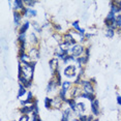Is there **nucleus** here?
Segmentation results:
<instances>
[{"label": "nucleus", "mask_w": 121, "mask_h": 121, "mask_svg": "<svg viewBox=\"0 0 121 121\" xmlns=\"http://www.w3.org/2000/svg\"><path fill=\"white\" fill-rule=\"evenodd\" d=\"M114 34H115V30L114 29H111V28H108L107 29V31H106V36L107 37H113L114 36Z\"/></svg>", "instance_id": "obj_27"}, {"label": "nucleus", "mask_w": 121, "mask_h": 121, "mask_svg": "<svg viewBox=\"0 0 121 121\" xmlns=\"http://www.w3.org/2000/svg\"><path fill=\"white\" fill-rule=\"evenodd\" d=\"M84 52H85V48H84V47L77 43V45L73 46L69 49L68 53H69V55H71V56H73V57H79V56H81Z\"/></svg>", "instance_id": "obj_2"}, {"label": "nucleus", "mask_w": 121, "mask_h": 121, "mask_svg": "<svg viewBox=\"0 0 121 121\" xmlns=\"http://www.w3.org/2000/svg\"><path fill=\"white\" fill-rule=\"evenodd\" d=\"M52 100H53V98H50V97H46L45 98V107H46V109H51L52 108Z\"/></svg>", "instance_id": "obj_25"}, {"label": "nucleus", "mask_w": 121, "mask_h": 121, "mask_svg": "<svg viewBox=\"0 0 121 121\" xmlns=\"http://www.w3.org/2000/svg\"><path fill=\"white\" fill-rule=\"evenodd\" d=\"M53 26H54V28L57 30V31H60L61 30V26L59 25V24H53Z\"/></svg>", "instance_id": "obj_36"}, {"label": "nucleus", "mask_w": 121, "mask_h": 121, "mask_svg": "<svg viewBox=\"0 0 121 121\" xmlns=\"http://www.w3.org/2000/svg\"><path fill=\"white\" fill-rule=\"evenodd\" d=\"M19 111H20V113L22 115H28V114H30V113L34 112V107H33V104H30V106H24V107H21Z\"/></svg>", "instance_id": "obj_8"}, {"label": "nucleus", "mask_w": 121, "mask_h": 121, "mask_svg": "<svg viewBox=\"0 0 121 121\" xmlns=\"http://www.w3.org/2000/svg\"><path fill=\"white\" fill-rule=\"evenodd\" d=\"M91 112L94 116L99 115V101L98 99H95L91 103Z\"/></svg>", "instance_id": "obj_7"}, {"label": "nucleus", "mask_w": 121, "mask_h": 121, "mask_svg": "<svg viewBox=\"0 0 121 121\" xmlns=\"http://www.w3.org/2000/svg\"><path fill=\"white\" fill-rule=\"evenodd\" d=\"M59 97L61 98V100L63 103H67V98H66V91H64V90H60L59 92Z\"/></svg>", "instance_id": "obj_24"}, {"label": "nucleus", "mask_w": 121, "mask_h": 121, "mask_svg": "<svg viewBox=\"0 0 121 121\" xmlns=\"http://www.w3.org/2000/svg\"><path fill=\"white\" fill-rule=\"evenodd\" d=\"M116 18H117V16L115 15V13H113L111 12L108 13L107 18L104 19V23H106V25H107L108 28H111V29H114V30L116 28H118V27H117Z\"/></svg>", "instance_id": "obj_1"}, {"label": "nucleus", "mask_w": 121, "mask_h": 121, "mask_svg": "<svg viewBox=\"0 0 121 121\" xmlns=\"http://www.w3.org/2000/svg\"><path fill=\"white\" fill-rule=\"evenodd\" d=\"M76 65H67L66 67L64 68V75L67 77V78H73L76 77Z\"/></svg>", "instance_id": "obj_5"}, {"label": "nucleus", "mask_w": 121, "mask_h": 121, "mask_svg": "<svg viewBox=\"0 0 121 121\" xmlns=\"http://www.w3.org/2000/svg\"><path fill=\"white\" fill-rule=\"evenodd\" d=\"M53 76H54V79L56 81V84L57 86H62V79H61V73H59V69H57L56 71L53 73Z\"/></svg>", "instance_id": "obj_10"}, {"label": "nucleus", "mask_w": 121, "mask_h": 121, "mask_svg": "<svg viewBox=\"0 0 121 121\" xmlns=\"http://www.w3.org/2000/svg\"><path fill=\"white\" fill-rule=\"evenodd\" d=\"M53 37L55 38V39H58L59 45L63 43V36H61V35H60L59 33H54V34H53Z\"/></svg>", "instance_id": "obj_29"}, {"label": "nucleus", "mask_w": 121, "mask_h": 121, "mask_svg": "<svg viewBox=\"0 0 121 121\" xmlns=\"http://www.w3.org/2000/svg\"><path fill=\"white\" fill-rule=\"evenodd\" d=\"M79 120L80 121H88V116H87V115L80 114L79 115Z\"/></svg>", "instance_id": "obj_32"}, {"label": "nucleus", "mask_w": 121, "mask_h": 121, "mask_svg": "<svg viewBox=\"0 0 121 121\" xmlns=\"http://www.w3.org/2000/svg\"><path fill=\"white\" fill-rule=\"evenodd\" d=\"M22 17H23V16H22L21 12H17V10H15V12H13V21H15V25L16 26L20 25Z\"/></svg>", "instance_id": "obj_11"}, {"label": "nucleus", "mask_w": 121, "mask_h": 121, "mask_svg": "<svg viewBox=\"0 0 121 121\" xmlns=\"http://www.w3.org/2000/svg\"><path fill=\"white\" fill-rule=\"evenodd\" d=\"M116 22H117V27L119 29H121V15H117V18H116Z\"/></svg>", "instance_id": "obj_31"}, {"label": "nucleus", "mask_w": 121, "mask_h": 121, "mask_svg": "<svg viewBox=\"0 0 121 121\" xmlns=\"http://www.w3.org/2000/svg\"><path fill=\"white\" fill-rule=\"evenodd\" d=\"M36 3V1H24V4H26V5H28V7L30 9L31 6H33V5Z\"/></svg>", "instance_id": "obj_33"}, {"label": "nucleus", "mask_w": 121, "mask_h": 121, "mask_svg": "<svg viewBox=\"0 0 121 121\" xmlns=\"http://www.w3.org/2000/svg\"><path fill=\"white\" fill-rule=\"evenodd\" d=\"M19 121H29V116L28 115H22Z\"/></svg>", "instance_id": "obj_34"}, {"label": "nucleus", "mask_w": 121, "mask_h": 121, "mask_svg": "<svg viewBox=\"0 0 121 121\" xmlns=\"http://www.w3.org/2000/svg\"><path fill=\"white\" fill-rule=\"evenodd\" d=\"M70 113H71L70 109H66V110H65V111L63 112L61 121H68V118H69V116H70Z\"/></svg>", "instance_id": "obj_21"}, {"label": "nucleus", "mask_w": 121, "mask_h": 121, "mask_svg": "<svg viewBox=\"0 0 121 121\" xmlns=\"http://www.w3.org/2000/svg\"><path fill=\"white\" fill-rule=\"evenodd\" d=\"M29 26H30V23L29 22H25L23 25L21 26L20 30H19V34H25L26 31L29 29Z\"/></svg>", "instance_id": "obj_19"}, {"label": "nucleus", "mask_w": 121, "mask_h": 121, "mask_svg": "<svg viewBox=\"0 0 121 121\" xmlns=\"http://www.w3.org/2000/svg\"><path fill=\"white\" fill-rule=\"evenodd\" d=\"M71 25H73V27L77 30V31L79 32L80 34H82V35H84V34H85V29H83V28H81V27H80V25H79V21L73 22V24H71Z\"/></svg>", "instance_id": "obj_17"}, {"label": "nucleus", "mask_w": 121, "mask_h": 121, "mask_svg": "<svg viewBox=\"0 0 121 121\" xmlns=\"http://www.w3.org/2000/svg\"><path fill=\"white\" fill-rule=\"evenodd\" d=\"M24 2L22 1V0H15L13 1V9H15V10H17V12H19V10H22L24 9Z\"/></svg>", "instance_id": "obj_13"}, {"label": "nucleus", "mask_w": 121, "mask_h": 121, "mask_svg": "<svg viewBox=\"0 0 121 121\" xmlns=\"http://www.w3.org/2000/svg\"><path fill=\"white\" fill-rule=\"evenodd\" d=\"M71 121H80V120H79V118H75V119H73Z\"/></svg>", "instance_id": "obj_39"}, {"label": "nucleus", "mask_w": 121, "mask_h": 121, "mask_svg": "<svg viewBox=\"0 0 121 121\" xmlns=\"http://www.w3.org/2000/svg\"><path fill=\"white\" fill-rule=\"evenodd\" d=\"M117 104H119V106H121V95L117 96Z\"/></svg>", "instance_id": "obj_37"}, {"label": "nucleus", "mask_w": 121, "mask_h": 121, "mask_svg": "<svg viewBox=\"0 0 121 121\" xmlns=\"http://www.w3.org/2000/svg\"><path fill=\"white\" fill-rule=\"evenodd\" d=\"M32 121H42L38 113H35V112L32 113Z\"/></svg>", "instance_id": "obj_30"}, {"label": "nucleus", "mask_w": 121, "mask_h": 121, "mask_svg": "<svg viewBox=\"0 0 121 121\" xmlns=\"http://www.w3.org/2000/svg\"><path fill=\"white\" fill-rule=\"evenodd\" d=\"M82 94V90L80 89L79 86H75L73 88V90H71V93H70V98H75V97H78Z\"/></svg>", "instance_id": "obj_14"}, {"label": "nucleus", "mask_w": 121, "mask_h": 121, "mask_svg": "<svg viewBox=\"0 0 121 121\" xmlns=\"http://www.w3.org/2000/svg\"><path fill=\"white\" fill-rule=\"evenodd\" d=\"M61 87H62L61 88L62 90H64V91L67 92V90H69V88L71 87V83H70L69 81H65V82H63V83H62V86Z\"/></svg>", "instance_id": "obj_22"}, {"label": "nucleus", "mask_w": 121, "mask_h": 121, "mask_svg": "<svg viewBox=\"0 0 121 121\" xmlns=\"http://www.w3.org/2000/svg\"><path fill=\"white\" fill-rule=\"evenodd\" d=\"M81 86H83V91L85 93H94V87L90 81H82Z\"/></svg>", "instance_id": "obj_3"}, {"label": "nucleus", "mask_w": 121, "mask_h": 121, "mask_svg": "<svg viewBox=\"0 0 121 121\" xmlns=\"http://www.w3.org/2000/svg\"><path fill=\"white\" fill-rule=\"evenodd\" d=\"M90 82H91L92 84H96V80L94 78H92V79H90Z\"/></svg>", "instance_id": "obj_38"}, {"label": "nucleus", "mask_w": 121, "mask_h": 121, "mask_svg": "<svg viewBox=\"0 0 121 121\" xmlns=\"http://www.w3.org/2000/svg\"><path fill=\"white\" fill-rule=\"evenodd\" d=\"M28 55L30 57V59L32 60V61H36V60L39 58V50H38L37 48H31L28 52Z\"/></svg>", "instance_id": "obj_6"}, {"label": "nucleus", "mask_w": 121, "mask_h": 121, "mask_svg": "<svg viewBox=\"0 0 121 121\" xmlns=\"http://www.w3.org/2000/svg\"><path fill=\"white\" fill-rule=\"evenodd\" d=\"M80 97H82V98H86V99H88V100L91 101V103H92L93 100H95V99H96L94 93H85V92H83L81 95H80Z\"/></svg>", "instance_id": "obj_15"}, {"label": "nucleus", "mask_w": 121, "mask_h": 121, "mask_svg": "<svg viewBox=\"0 0 121 121\" xmlns=\"http://www.w3.org/2000/svg\"><path fill=\"white\" fill-rule=\"evenodd\" d=\"M37 15V12L35 9H29L28 7V10H27V16L26 17H35Z\"/></svg>", "instance_id": "obj_26"}, {"label": "nucleus", "mask_w": 121, "mask_h": 121, "mask_svg": "<svg viewBox=\"0 0 121 121\" xmlns=\"http://www.w3.org/2000/svg\"><path fill=\"white\" fill-rule=\"evenodd\" d=\"M57 87V84H56V81H55V79H51L50 82H49L48 84V87H47V92H50L52 91V89H55V88Z\"/></svg>", "instance_id": "obj_18"}, {"label": "nucleus", "mask_w": 121, "mask_h": 121, "mask_svg": "<svg viewBox=\"0 0 121 121\" xmlns=\"http://www.w3.org/2000/svg\"><path fill=\"white\" fill-rule=\"evenodd\" d=\"M86 108H85V104L84 103H78L77 104V111H79L80 113H84Z\"/></svg>", "instance_id": "obj_23"}, {"label": "nucleus", "mask_w": 121, "mask_h": 121, "mask_svg": "<svg viewBox=\"0 0 121 121\" xmlns=\"http://www.w3.org/2000/svg\"><path fill=\"white\" fill-rule=\"evenodd\" d=\"M67 104L69 106V109L71 111L76 112L77 111V103H76V98H68L67 99Z\"/></svg>", "instance_id": "obj_16"}, {"label": "nucleus", "mask_w": 121, "mask_h": 121, "mask_svg": "<svg viewBox=\"0 0 121 121\" xmlns=\"http://www.w3.org/2000/svg\"><path fill=\"white\" fill-rule=\"evenodd\" d=\"M63 43H65L66 45H68L71 48L73 46H75L77 45L76 43V39H75V37H73V35L71 34V33H65L64 35H63Z\"/></svg>", "instance_id": "obj_4"}, {"label": "nucleus", "mask_w": 121, "mask_h": 121, "mask_svg": "<svg viewBox=\"0 0 121 121\" xmlns=\"http://www.w3.org/2000/svg\"><path fill=\"white\" fill-rule=\"evenodd\" d=\"M30 39H31V40H30V43H33V45H37V43H38V38L35 36L34 33H31V34H30Z\"/></svg>", "instance_id": "obj_28"}, {"label": "nucleus", "mask_w": 121, "mask_h": 121, "mask_svg": "<svg viewBox=\"0 0 121 121\" xmlns=\"http://www.w3.org/2000/svg\"><path fill=\"white\" fill-rule=\"evenodd\" d=\"M32 25H33V27H34V28L37 30L38 32H40V31H42V28H40V27L38 26V24L36 23V22H33V23H32Z\"/></svg>", "instance_id": "obj_35"}, {"label": "nucleus", "mask_w": 121, "mask_h": 121, "mask_svg": "<svg viewBox=\"0 0 121 121\" xmlns=\"http://www.w3.org/2000/svg\"><path fill=\"white\" fill-rule=\"evenodd\" d=\"M62 104H63V101L61 100V98L59 97H54L53 98V100H52V108H54V109H60L62 107Z\"/></svg>", "instance_id": "obj_9"}, {"label": "nucleus", "mask_w": 121, "mask_h": 121, "mask_svg": "<svg viewBox=\"0 0 121 121\" xmlns=\"http://www.w3.org/2000/svg\"><path fill=\"white\" fill-rule=\"evenodd\" d=\"M50 68L52 73H54V71L58 69V58H52L50 60Z\"/></svg>", "instance_id": "obj_12"}, {"label": "nucleus", "mask_w": 121, "mask_h": 121, "mask_svg": "<svg viewBox=\"0 0 121 121\" xmlns=\"http://www.w3.org/2000/svg\"><path fill=\"white\" fill-rule=\"evenodd\" d=\"M27 90L26 88L23 86L22 84H19V93H18V97H22V96H24L26 94Z\"/></svg>", "instance_id": "obj_20"}]
</instances>
